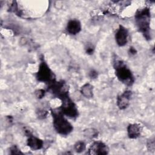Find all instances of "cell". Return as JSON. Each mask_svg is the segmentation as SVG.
<instances>
[{"label":"cell","mask_w":155,"mask_h":155,"mask_svg":"<svg viewBox=\"0 0 155 155\" xmlns=\"http://www.w3.org/2000/svg\"><path fill=\"white\" fill-rule=\"evenodd\" d=\"M85 135L88 137H96L97 135V131L94 129H88L85 131Z\"/></svg>","instance_id":"9a60e30c"},{"label":"cell","mask_w":155,"mask_h":155,"mask_svg":"<svg viewBox=\"0 0 155 155\" xmlns=\"http://www.w3.org/2000/svg\"><path fill=\"white\" fill-rule=\"evenodd\" d=\"M51 113L53 117V127L56 131L63 136L69 134L73 131V127L65 117V115L61 109H51Z\"/></svg>","instance_id":"6da1fadb"},{"label":"cell","mask_w":155,"mask_h":155,"mask_svg":"<svg viewBox=\"0 0 155 155\" xmlns=\"http://www.w3.org/2000/svg\"><path fill=\"white\" fill-rule=\"evenodd\" d=\"M108 147L102 141H95L90 145L88 150L90 154H107L108 153Z\"/></svg>","instance_id":"52a82bcc"},{"label":"cell","mask_w":155,"mask_h":155,"mask_svg":"<svg viewBox=\"0 0 155 155\" xmlns=\"http://www.w3.org/2000/svg\"><path fill=\"white\" fill-rule=\"evenodd\" d=\"M81 92L85 97H92L93 96V87L90 84L87 83L81 87Z\"/></svg>","instance_id":"4fadbf2b"},{"label":"cell","mask_w":155,"mask_h":155,"mask_svg":"<svg viewBox=\"0 0 155 155\" xmlns=\"http://www.w3.org/2000/svg\"><path fill=\"white\" fill-rule=\"evenodd\" d=\"M94 47L92 45H88L86 48V52L88 54H91L94 51Z\"/></svg>","instance_id":"44dd1931"},{"label":"cell","mask_w":155,"mask_h":155,"mask_svg":"<svg viewBox=\"0 0 155 155\" xmlns=\"http://www.w3.org/2000/svg\"><path fill=\"white\" fill-rule=\"evenodd\" d=\"M128 53H129L130 54L133 55V54H135L136 53V49H135L134 48L131 47L130 48V49H129Z\"/></svg>","instance_id":"7402d4cb"},{"label":"cell","mask_w":155,"mask_h":155,"mask_svg":"<svg viewBox=\"0 0 155 155\" xmlns=\"http://www.w3.org/2000/svg\"><path fill=\"white\" fill-rule=\"evenodd\" d=\"M36 77L38 81L47 84L55 80L54 74L45 61L43 56L41 58V62Z\"/></svg>","instance_id":"277c9868"},{"label":"cell","mask_w":155,"mask_h":155,"mask_svg":"<svg viewBox=\"0 0 155 155\" xmlns=\"http://www.w3.org/2000/svg\"><path fill=\"white\" fill-rule=\"evenodd\" d=\"M36 113H37V116L39 119H44L47 117L48 114V112L44 109H39L36 111Z\"/></svg>","instance_id":"2e32d148"},{"label":"cell","mask_w":155,"mask_h":155,"mask_svg":"<svg viewBox=\"0 0 155 155\" xmlns=\"http://www.w3.org/2000/svg\"><path fill=\"white\" fill-rule=\"evenodd\" d=\"M131 95V91L127 90L122 94L118 96L117 97V105L120 110H124L129 105Z\"/></svg>","instance_id":"9c48e42d"},{"label":"cell","mask_w":155,"mask_h":155,"mask_svg":"<svg viewBox=\"0 0 155 155\" xmlns=\"http://www.w3.org/2000/svg\"><path fill=\"white\" fill-rule=\"evenodd\" d=\"M81 22L78 20L71 19L68 22L66 29L68 33L74 35L81 31Z\"/></svg>","instance_id":"30bf717a"},{"label":"cell","mask_w":155,"mask_h":155,"mask_svg":"<svg viewBox=\"0 0 155 155\" xmlns=\"http://www.w3.org/2000/svg\"><path fill=\"white\" fill-rule=\"evenodd\" d=\"M62 105L59 108L62 113L71 119L76 118L78 115V110L76 107V104L70 98L69 96L62 99Z\"/></svg>","instance_id":"8992f818"},{"label":"cell","mask_w":155,"mask_h":155,"mask_svg":"<svg viewBox=\"0 0 155 155\" xmlns=\"http://www.w3.org/2000/svg\"><path fill=\"white\" fill-rule=\"evenodd\" d=\"M113 66L116 76L121 82L127 85H131L133 84L134 78L133 74L122 60H115Z\"/></svg>","instance_id":"3957f363"},{"label":"cell","mask_w":155,"mask_h":155,"mask_svg":"<svg viewBox=\"0 0 155 155\" xmlns=\"http://www.w3.org/2000/svg\"><path fill=\"white\" fill-rule=\"evenodd\" d=\"M10 153L12 154H22V153L21 151V150L16 145H13V147H12L10 148Z\"/></svg>","instance_id":"d6986e66"},{"label":"cell","mask_w":155,"mask_h":155,"mask_svg":"<svg viewBox=\"0 0 155 155\" xmlns=\"http://www.w3.org/2000/svg\"><path fill=\"white\" fill-rule=\"evenodd\" d=\"M128 31L127 29L122 25H119L115 35L117 44L120 47L124 46L128 42Z\"/></svg>","instance_id":"ba28073f"},{"label":"cell","mask_w":155,"mask_h":155,"mask_svg":"<svg viewBox=\"0 0 155 155\" xmlns=\"http://www.w3.org/2000/svg\"><path fill=\"white\" fill-rule=\"evenodd\" d=\"M127 133L129 138L136 139L140 134V126L137 124H130L127 127Z\"/></svg>","instance_id":"7c38bea8"},{"label":"cell","mask_w":155,"mask_h":155,"mask_svg":"<svg viewBox=\"0 0 155 155\" xmlns=\"http://www.w3.org/2000/svg\"><path fill=\"white\" fill-rule=\"evenodd\" d=\"M74 148L75 150V151L77 152V153H82V151H84L85 148H86V145L85 143H84V142L83 141H81V140H79V141H78L75 144H74Z\"/></svg>","instance_id":"5bb4252c"},{"label":"cell","mask_w":155,"mask_h":155,"mask_svg":"<svg viewBox=\"0 0 155 155\" xmlns=\"http://www.w3.org/2000/svg\"><path fill=\"white\" fill-rule=\"evenodd\" d=\"M27 145L33 150H39L43 147V141L31 134L28 135V138L27 142Z\"/></svg>","instance_id":"8fae6325"},{"label":"cell","mask_w":155,"mask_h":155,"mask_svg":"<svg viewBox=\"0 0 155 155\" xmlns=\"http://www.w3.org/2000/svg\"><path fill=\"white\" fill-rule=\"evenodd\" d=\"M35 93V96H36L37 98L41 99L44 96L45 92V90H44L43 89H39V90H36Z\"/></svg>","instance_id":"ac0fdd59"},{"label":"cell","mask_w":155,"mask_h":155,"mask_svg":"<svg viewBox=\"0 0 155 155\" xmlns=\"http://www.w3.org/2000/svg\"><path fill=\"white\" fill-rule=\"evenodd\" d=\"M47 89L54 96L61 100L69 96L68 85L64 81H56L55 79L47 84Z\"/></svg>","instance_id":"5b68a950"},{"label":"cell","mask_w":155,"mask_h":155,"mask_svg":"<svg viewBox=\"0 0 155 155\" xmlns=\"http://www.w3.org/2000/svg\"><path fill=\"white\" fill-rule=\"evenodd\" d=\"M89 77L91 79H96L97 76H98V74H97V72L94 70H91L90 72H89Z\"/></svg>","instance_id":"ffe728a7"},{"label":"cell","mask_w":155,"mask_h":155,"mask_svg":"<svg viewBox=\"0 0 155 155\" xmlns=\"http://www.w3.org/2000/svg\"><path fill=\"white\" fill-rule=\"evenodd\" d=\"M147 148L150 151H153L155 149V143H154V139H150V140H148L147 142Z\"/></svg>","instance_id":"e0dca14e"},{"label":"cell","mask_w":155,"mask_h":155,"mask_svg":"<svg viewBox=\"0 0 155 155\" xmlns=\"http://www.w3.org/2000/svg\"><path fill=\"white\" fill-rule=\"evenodd\" d=\"M150 9L147 7L137 10L135 15L136 25L139 31L143 34L147 39H151L150 34Z\"/></svg>","instance_id":"7a4b0ae2"}]
</instances>
